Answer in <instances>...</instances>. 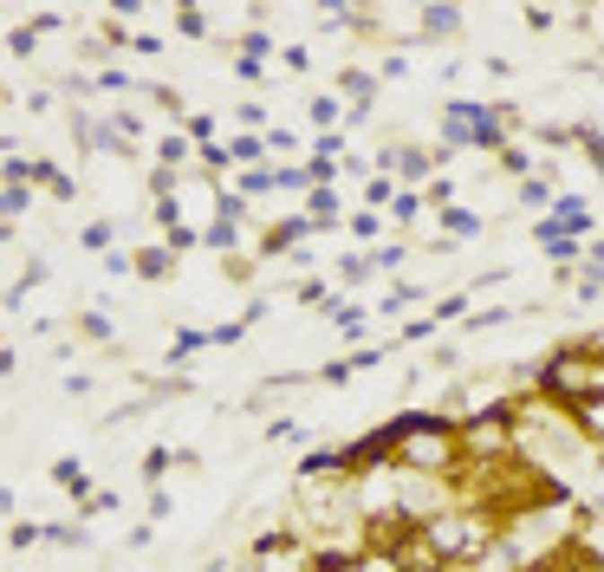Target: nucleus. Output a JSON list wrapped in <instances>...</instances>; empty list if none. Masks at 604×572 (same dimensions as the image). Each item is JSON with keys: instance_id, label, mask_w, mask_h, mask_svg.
<instances>
[{"instance_id": "obj_1", "label": "nucleus", "mask_w": 604, "mask_h": 572, "mask_svg": "<svg viewBox=\"0 0 604 572\" xmlns=\"http://www.w3.org/2000/svg\"><path fill=\"white\" fill-rule=\"evenodd\" d=\"M377 559L390 566V572H455V566L442 559V547L429 540V527H397V533L377 547Z\"/></svg>"}, {"instance_id": "obj_19", "label": "nucleus", "mask_w": 604, "mask_h": 572, "mask_svg": "<svg viewBox=\"0 0 604 572\" xmlns=\"http://www.w3.org/2000/svg\"><path fill=\"white\" fill-rule=\"evenodd\" d=\"M176 26H182L188 40H202V33H208V13H196V7H182V13H176Z\"/></svg>"}, {"instance_id": "obj_15", "label": "nucleus", "mask_w": 604, "mask_h": 572, "mask_svg": "<svg viewBox=\"0 0 604 572\" xmlns=\"http://www.w3.org/2000/svg\"><path fill=\"white\" fill-rule=\"evenodd\" d=\"M7 46H13V59H33V46H39V26H13V33H7Z\"/></svg>"}, {"instance_id": "obj_9", "label": "nucleus", "mask_w": 604, "mask_h": 572, "mask_svg": "<svg viewBox=\"0 0 604 572\" xmlns=\"http://www.w3.org/2000/svg\"><path fill=\"white\" fill-rule=\"evenodd\" d=\"M136 274L162 280V274H170V248H136Z\"/></svg>"}, {"instance_id": "obj_12", "label": "nucleus", "mask_w": 604, "mask_h": 572, "mask_svg": "<svg viewBox=\"0 0 604 572\" xmlns=\"http://www.w3.org/2000/svg\"><path fill=\"white\" fill-rule=\"evenodd\" d=\"M78 332H85L92 345H111V319H104V312H78Z\"/></svg>"}, {"instance_id": "obj_16", "label": "nucleus", "mask_w": 604, "mask_h": 572, "mask_svg": "<svg viewBox=\"0 0 604 572\" xmlns=\"http://www.w3.org/2000/svg\"><path fill=\"white\" fill-rule=\"evenodd\" d=\"M572 293H579V299H598V293H604V267H585V274L572 280Z\"/></svg>"}, {"instance_id": "obj_6", "label": "nucleus", "mask_w": 604, "mask_h": 572, "mask_svg": "<svg viewBox=\"0 0 604 572\" xmlns=\"http://www.w3.org/2000/svg\"><path fill=\"white\" fill-rule=\"evenodd\" d=\"M260 156H267V137H254V130L228 137V163H241V170H260Z\"/></svg>"}, {"instance_id": "obj_13", "label": "nucleus", "mask_w": 604, "mask_h": 572, "mask_svg": "<svg viewBox=\"0 0 604 572\" xmlns=\"http://www.w3.org/2000/svg\"><path fill=\"white\" fill-rule=\"evenodd\" d=\"M39 540H46L39 521H13V527H7V547H39Z\"/></svg>"}, {"instance_id": "obj_21", "label": "nucleus", "mask_w": 604, "mask_h": 572, "mask_svg": "<svg viewBox=\"0 0 604 572\" xmlns=\"http://www.w3.org/2000/svg\"><path fill=\"white\" fill-rule=\"evenodd\" d=\"M520 20H527V33H546V26H553V13H546V7H527Z\"/></svg>"}, {"instance_id": "obj_3", "label": "nucleus", "mask_w": 604, "mask_h": 572, "mask_svg": "<svg viewBox=\"0 0 604 572\" xmlns=\"http://www.w3.org/2000/svg\"><path fill=\"white\" fill-rule=\"evenodd\" d=\"M338 215H345V196H338L332 182H319L312 196H306V222H312V228H332Z\"/></svg>"}, {"instance_id": "obj_5", "label": "nucleus", "mask_w": 604, "mask_h": 572, "mask_svg": "<svg viewBox=\"0 0 604 572\" xmlns=\"http://www.w3.org/2000/svg\"><path fill=\"white\" fill-rule=\"evenodd\" d=\"M52 481H59V488H66V495H72L78 507H85V501L98 495V488H92V475L78 469V462H59V469H52Z\"/></svg>"}, {"instance_id": "obj_20", "label": "nucleus", "mask_w": 604, "mask_h": 572, "mask_svg": "<svg viewBox=\"0 0 604 572\" xmlns=\"http://www.w3.org/2000/svg\"><path fill=\"white\" fill-rule=\"evenodd\" d=\"M85 248H118V228L111 222H92L85 228Z\"/></svg>"}, {"instance_id": "obj_4", "label": "nucleus", "mask_w": 604, "mask_h": 572, "mask_svg": "<svg viewBox=\"0 0 604 572\" xmlns=\"http://www.w3.org/2000/svg\"><path fill=\"white\" fill-rule=\"evenodd\" d=\"M468 234H481V215L455 202V208L442 215V254H449V241H468Z\"/></svg>"}, {"instance_id": "obj_18", "label": "nucleus", "mask_w": 604, "mask_h": 572, "mask_svg": "<svg viewBox=\"0 0 604 572\" xmlns=\"http://www.w3.org/2000/svg\"><path fill=\"white\" fill-rule=\"evenodd\" d=\"M170 462H176L170 449H150V455H144V481L156 488V481H162V469H170Z\"/></svg>"}, {"instance_id": "obj_8", "label": "nucleus", "mask_w": 604, "mask_h": 572, "mask_svg": "<svg viewBox=\"0 0 604 572\" xmlns=\"http://www.w3.org/2000/svg\"><path fill=\"white\" fill-rule=\"evenodd\" d=\"M585 410H604V345H591V365H585Z\"/></svg>"}, {"instance_id": "obj_14", "label": "nucleus", "mask_w": 604, "mask_h": 572, "mask_svg": "<svg viewBox=\"0 0 604 572\" xmlns=\"http://www.w3.org/2000/svg\"><path fill=\"white\" fill-rule=\"evenodd\" d=\"M351 234H358V241H377V234H383V215H377V208H358V215H351Z\"/></svg>"}, {"instance_id": "obj_11", "label": "nucleus", "mask_w": 604, "mask_h": 572, "mask_svg": "<svg viewBox=\"0 0 604 572\" xmlns=\"http://www.w3.org/2000/svg\"><path fill=\"white\" fill-rule=\"evenodd\" d=\"M423 208H429V202H423V189H403V196L390 202V222H416Z\"/></svg>"}, {"instance_id": "obj_2", "label": "nucleus", "mask_w": 604, "mask_h": 572, "mask_svg": "<svg viewBox=\"0 0 604 572\" xmlns=\"http://www.w3.org/2000/svg\"><path fill=\"white\" fill-rule=\"evenodd\" d=\"M539 228H546V234H565V241H585V234H591V208H585L579 196H559L553 215H546Z\"/></svg>"}, {"instance_id": "obj_10", "label": "nucleus", "mask_w": 604, "mask_h": 572, "mask_svg": "<svg viewBox=\"0 0 604 572\" xmlns=\"http://www.w3.org/2000/svg\"><path fill=\"white\" fill-rule=\"evenodd\" d=\"M520 202H533V208L559 202V196H553V176H527V182H520Z\"/></svg>"}, {"instance_id": "obj_17", "label": "nucleus", "mask_w": 604, "mask_h": 572, "mask_svg": "<svg viewBox=\"0 0 604 572\" xmlns=\"http://www.w3.org/2000/svg\"><path fill=\"white\" fill-rule=\"evenodd\" d=\"M33 208V182H7V215H26Z\"/></svg>"}, {"instance_id": "obj_7", "label": "nucleus", "mask_w": 604, "mask_h": 572, "mask_svg": "<svg viewBox=\"0 0 604 572\" xmlns=\"http://www.w3.org/2000/svg\"><path fill=\"white\" fill-rule=\"evenodd\" d=\"M416 26H423L429 40H449V33H461V13H455V7H423Z\"/></svg>"}]
</instances>
